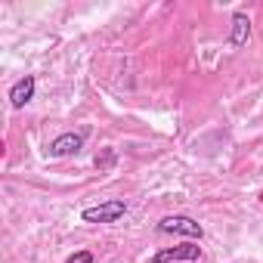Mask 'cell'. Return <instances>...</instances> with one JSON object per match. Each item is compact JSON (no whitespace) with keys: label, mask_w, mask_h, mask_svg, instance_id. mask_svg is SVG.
<instances>
[{"label":"cell","mask_w":263,"mask_h":263,"mask_svg":"<svg viewBox=\"0 0 263 263\" xmlns=\"http://www.w3.org/2000/svg\"><path fill=\"white\" fill-rule=\"evenodd\" d=\"M127 214V204L121 198H108L102 204H93V208H84V223H115Z\"/></svg>","instance_id":"6da1fadb"},{"label":"cell","mask_w":263,"mask_h":263,"mask_svg":"<svg viewBox=\"0 0 263 263\" xmlns=\"http://www.w3.org/2000/svg\"><path fill=\"white\" fill-rule=\"evenodd\" d=\"M158 232H167V235H186V238H201V235H204L201 223H195L192 217H183V214L164 217V220L158 223Z\"/></svg>","instance_id":"7a4b0ae2"},{"label":"cell","mask_w":263,"mask_h":263,"mask_svg":"<svg viewBox=\"0 0 263 263\" xmlns=\"http://www.w3.org/2000/svg\"><path fill=\"white\" fill-rule=\"evenodd\" d=\"M201 257L198 245H177V248H164L152 257V263H195Z\"/></svg>","instance_id":"3957f363"},{"label":"cell","mask_w":263,"mask_h":263,"mask_svg":"<svg viewBox=\"0 0 263 263\" xmlns=\"http://www.w3.org/2000/svg\"><path fill=\"white\" fill-rule=\"evenodd\" d=\"M81 149H84V134H62L50 143L53 158H68V155H78Z\"/></svg>","instance_id":"277c9868"},{"label":"cell","mask_w":263,"mask_h":263,"mask_svg":"<svg viewBox=\"0 0 263 263\" xmlns=\"http://www.w3.org/2000/svg\"><path fill=\"white\" fill-rule=\"evenodd\" d=\"M34 87H37L34 74H25L22 81H16L13 90H10V102H13V108H25V105L34 99Z\"/></svg>","instance_id":"5b68a950"},{"label":"cell","mask_w":263,"mask_h":263,"mask_svg":"<svg viewBox=\"0 0 263 263\" xmlns=\"http://www.w3.org/2000/svg\"><path fill=\"white\" fill-rule=\"evenodd\" d=\"M248 34H251V22H248V16H245V13H235V16H232V34H229V47H232V50L245 47V44H248Z\"/></svg>","instance_id":"8992f818"},{"label":"cell","mask_w":263,"mask_h":263,"mask_svg":"<svg viewBox=\"0 0 263 263\" xmlns=\"http://www.w3.org/2000/svg\"><path fill=\"white\" fill-rule=\"evenodd\" d=\"M115 161H118V155H115V149H102L99 155H96V171H111L115 167Z\"/></svg>","instance_id":"52a82bcc"},{"label":"cell","mask_w":263,"mask_h":263,"mask_svg":"<svg viewBox=\"0 0 263 263\" xmlns=\"http://www.w3.org/2000/svg\"><path fill=\"white\" fill-rule=\"evenodd\" d=\"M68 263H93V254H90V251H74V254L68 257Z\"/></svg>","instance_id":"ba28073f"}]
</instances>
